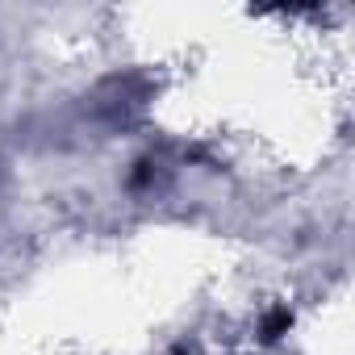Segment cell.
I'll use <instances>...</instances> for the list:
<instances>
[{"label": "cell", "mask_w": 355, "mask_h": 355, "mask_svg": "<svg viewBox=\"0 0 355 355\" xmlns=\"http://www.w3.org/2000/svg\"><path fill=\"white\" fill-rule=\"evenodd\" d=\"M284 326H293V313H288V309H276V313H272V322H268V338H280V330H284Z\"/></svg>", "instance_id": "1"}]
</instances>
